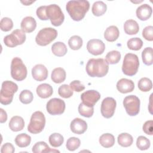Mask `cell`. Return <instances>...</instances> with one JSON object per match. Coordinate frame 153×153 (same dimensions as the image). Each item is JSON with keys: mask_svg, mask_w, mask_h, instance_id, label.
Masks as SVG:
<instances>
[{"mask_svg": "<svg viewBox=\"0 0 153 153\" xmlns=\"http://www.w3.org/2000/svg\"><path fill=\"white\" fill-rule=\"evenodd\" d=\"M90 8V3L85 0H72L67 2L66 9L72 19L81 21Z\"/></svg>", "mask_w": 153, "mask_h": 153, "instance_id": "obj_1", "label": "cell"}, {"mask_svg": "<svg viewBox=\"0 0 153 153\" xmlns=\"http://www.w3.org/2000/svg\"><path fill=\"white\" fill-rule=\"evenodd\" d=\"M85 70L91 77H103L109 71V64L102 58L90 59L86 64Z\"/></svg>", "mask_w": 153, "mask_h": 153, "instance_id": "obj_2", "label": "cell"}, {"mask_svg": "<svg viewBox=\"0 0 153 153\" xmlns=\"http://www.w3.org/2000/svg\"><path fill=\"white\" fill-rule=\"evenodd\" d=\"M18 90L17 85L11 81H5L2 83L0 92V102L4 105L10 104L13 96Z\"/></svg>", "mask_w": 153, "mask_h": 153, "instance_id": "obj_3", "label": "cell"}, {"mask_svg": "<svg viewBox=\"0 0 153 153\" xmlns=\"http://www.w3.org/2000/svg\"><path fill=\"white\" fill-rule=\"evenodd\" d=\"M139 66V60L137 56L133 53L125 55L122 65L123 72L127 76H133L137 72Z\"/></svg>", "mask_w": 153, "mask_h": 153, "instance_id": "obj_4", "label": "cell"}, {"mask_svg": "<svg viewBox=\"0 0 153 153\" xmlns=\"http://www.w3.org/2000/svg\"><path fill=\"white\" fill-rule=\"evenodd\" d=\"M27 71L25 65L19 57H14L11 63V77L18 81L24 80L27 76Z\"/></svg>", "mask_w": 153, "mask_h": 153, "instance_id": "obj_5", "label": "cell"}, {"mask_svg": "<svg viewBox=\"0 0 153 153\" xmlns=\"http://www.w3.org/2000/svg\"><path fill=\"white\" fill-rule=\"evenodd\" d=\"M45 125V118L41 111H35L30 117V123L27 126V130L32 134L41 133Z\"/></svg>", "mask_w": 153, "mask_h": 153, "instance_id": "obj_6", "label": "cell"}, {"mask_svg": "<svg viewBox=\"0 0 153 153\" xmlns=\"http://www.w3.org/2000/svg\"><path fill=\"white\" fill-rule=\"evenodd\" d=\"M57 36V31L52 27L41 29L35 37L36 44L40 46H46L54 41Z\"/></svg>", "mask_w": 153, "mask_h": 153, "instance_id": "obj_7", "label": "cell"}, {"mask_svg": "<svg viewBox=\"0 0 153 153\" xmlns=\"http://www.w3.org/2000/svg\"><path fill=\"white\" fill-rule=\"evenodd\" d=\"M46 14L54 26H59L64 22L65 16L60 7L56 4H50L47 6Z\"/></svg>", "mask_w": 153, "mask_h": 153, "instance_id": "obj_8", "label": "cell"}, {"mask_svg": "<svg viewBox=\"0 0 153 153\" xmlns=\"http://www.w3.org/2000/svg\"><path fill=\"white\" fill-rule=\"evenodd\" d=\"M26 34L22 29H16L11 34L5 36L4 43L8 47H15L23 44L26 41Z\"/></svg>", "mask_w": 153, "mask_h": 153, "instance_id": "obj_9", "label": "cell"}, {"mask_svg": "<svg viewBox=\"0 0 153 153\" xmlns=\"http://www.w3.org/2000/svg\"><path fill=\"white\" fill-rule=\"evenodd\" d=\"M140 100L135 95L126 96L123 100V105L126 111L130 116L137 115L140 111Z\"/></svg>", "mask_w": 153, "mask_h": 153, "instance_id": "obj_10", "label": "cell"}, {"mask_svg": "<svg viewBox=\"0 0 153 153\" xmlns=\"http://www.w3.org/2000/svg\"><path fill=\"white\" fill-rule=\"evenodd\" d=\"M46 109L50 115H60L65 111V103L61 99L53 98L47 103Z\"/></svg>", "mask_w": 153, "mask_h": 153, "instance_id": "obj_11", "label": "cell"}, {"mask_svg": "<svg viewBox=\"0 0 153 153\" xmlns=\"http://www.w3.org/2000/svg\"><path fill=\"white\" fill-rule=\"evenodd\" d=\"M117 106L115 100L111 97L105 98L101 103L100 112L102 116L106 118H111L115 112Z\"/></svg>", "mask_w": 153, "mask_h": 153, "instance_id": "obj_12", "label": "cell"}, {"mask_svg": "<svg viewBox=\"0 0 153 153\" xmlns=\"http://www.w3.org/2000/svg\"><path fill=\"white\" fill-rule=\"evenodd\" d=\"M100 99V94L96 90H90L82 93L81 95L82 103L89 107H94Z\"/></svg>", "mask_w": 153, "mask_h": 153, "instance_id": "obj_13", "label": "cell"}, {"mask_svg": "<svg viewBox=\"0 0 153 153\" xmlns=\"http://www.w3.org/2000/svg\"><path fill=\"white\" fill-rule=\"evenodd\" d=\"M87 51L94 56L102 54L105 50V45L103 42L99 39H91L87 43Z\"/></svg>", "mask_w": 153, "mask_h": 153, "instance_id": "obj_14", "label": "cell"}, {"mask_svg": "<svg viewBox=\"0 0 153 153\" xmlns=\"http://www.w3.org/2000/svg\"><path fill=\"white\" fill-rule=\"evenodd\" d=\"M48 74V72L47 68L42 64L36 65L32 69V77L36 81H42L45 80Z\"/></svg>", "mask_w": 153, "mask_h": 153, "instance_id": "obj_15", "label": "cell"}, {"mask_svg": "<svg viewBox=\"0 0 153 153\" xmlns=\"http://www.w3.org/2000/svg\"><path fill=\"white\" fill-rule=\"evenodd\" d=\"M70 128L74 133L81 134L87 130V124L84 120L79 118H75L71 121Z\"/></svg>", "mask_w": 153, "mask_h": 153, "instance_id": "obj_16", "label": "cell"}, {"mask_svg": "<svg viewBox=\"0 0 153 153\" xmlns=\"http://www.w3.org/2000/svg\"><path fill=\"white\" fill-rule=\"evenodd\" d=\"M117 88L121 93H127L133 91L134 84L131 79L121 78L117 83Z\"/></svg>", "mask_w": 153, "mask_h": 153, "instance_id": "obj_17", "label": "cell"}, {"mask_svg": "<svg viewBox=\"0 0 153 153\" xmlns=\"http://www.w3.org/2000/svg\"><path fill=\"white\" fill-rule=\"evenodd\" d=\"M152 7L147 4L141 5L137 7L136 11L137 17L142 21H145L149 19L152 15Z\"/></svg>", "mask_w": 153, "mask_h": 153, "instance_id": "obj_18", "label": "cell"}, {"mask_svg": "<svg viewBox=\"0 0 153 153\" xmlns=\"http://www.w3.org/2000/svg\"><path fill=\"white\" fill-rule=\"evenodd\" d=\"M20 27L23 32L30 33L36 29V22L33 17L31 16H27L22 20Z\"/></svg>", "mask_w": 153, "mask_h": 153, "instance_id": "obj_19", "label": "cell"}, {"mask_svg": "<svg viewBox=\"0 0 153 153\" xmlns=\"http://www.w3.org/2000/svg\"><path fill=\"white\" fill-rule=\"evenodd\" d=\"M36 91L39 97L46 99L53 94V89L51 85L47 83H43L36 87Z\"/></svg>", "mask_w": 153, "mask_h": 153, "instance_id": "obj_20", "label": "cell"}, {"mask_svg": "<svg viewBox=\"0 0 153 153\" xmlns=\"http://www.w3.org/2000/svg\"><path fill=\"white\" fill-rule=\"evenodd\" d=\"M9 127L13 131H19L23 129L25 121L22 117L20 116L13 117L9 122Z\"/></svg>", "mask_w": 153, "mask_h": 153, "instance_id": "obj_21", "label": "cell"}, {"mask_svg": "<svg viewBox=\"0 0 153 153\" xmlns=\"http://www.w3.org/2000/svg\"><path fill=\"white\" fill-rule=\"evenodd\" d=\"M124 30L127 35H135L139 30V26L137 22L134 20L129 19L124 24Z\"/></svg>", "mask_w": 153, "mask_h": 153, "instance_id": "obj_22", "label": "cell"}, {"mask_svg": "<svg viewBox=\"0 0 153 153\" xmlns=\"http://www.w3.org/2000/svg\"><path fill=\"white\" fill-rule=\"evenodd\" d=\"M120 35V32L116 26H110L105 30L104 37L105 39L109 42H114L116 41Z\"/></svg>", "mask_w": 153, "mask_h": 153, "instance_id": "obj_23", "label": "cell"}, {"mask_svg": "<svg viewBox=\"0 0 153 153\" xmlns=\"http://www.w3.org/2000/svg\"><path fill=\"white\" fill-rule=\"evenodd\" d=\"M66 72L62 68H56L51 72V78L52 81L57 84L63 82L66 79Z\"/></svg>", "mask_w": 153, "mask_h": 153, "instance_id": "obj_24", "label": "cell"}, {"mask_svg": "<svg viewBox=\"0 0 153 153\" xmlns=\"http://www.w3.org/2000/svg\"><path fill=\"white\" fill-rule=\"evenodd\" d=\"M32 151L34 153H42V152H59V151L55 149H51L48 145L43 141L36 142L32 147Z\"/></svg>", "mask_w": 153, "mask_h": 153, "instance_id": "obj_25", "label": "cell"}, {"mask_svg": "<svg viewBox=\"0 0 153 153\" xmlns=\"http://www.w3.org/2000/svg\"><path fill=\"white\" fill-rule=\"evenodd\" d=\"M51 51L55 56L58 57H62L66 54L68 49L65 43L59 41L54 43L52 45Z\"/></svg>", "mask_w": 153, "mask_h": 153, "instance_id": "obj_26", "label": "cell"}, {"mask_svg": "<svg viewBox=\"0 0 153 153\" xmlns=\"http://www.w3.org/2000/svg\"><path fill=\"white\" fill-rule=\"evenodd\" d=\"M107 10V5L103 1H99L93 3L91 11L94 16H100L105 13Z\"/></svg>", "mask_w": 153, "mask_h": 153, "instance_id": "obj_27", "label": "cell"}, {"mask_svg": "<svg viewBox=\"0 0 153 153\" xmlns=\"http://www.w3.org/2000/svg\"><path fill=\"white\" fill-rule=\"evenodd\" d=\"M30 142L31 137L26 133L19 134L15 138V143L20 148L27 147L30 145Z\"/></svg>", "mask_w": 153, "mask_h": 153, "instance_id": "obj_28", "label": "cell"}, {"mask_svg": "<svg viewBox=\"0 0 153 153\" xmlns=\"http://www.w3.org/2000/svg\"><path fill=\"white\" fill-rule=\"evenodd\" d=\"M99 143L104 148L112 147L115 143V137L111 133L103 134L99 137Z\"/></svg>", "mask_w": 153, "mask_h": 153, "instance_id": "obj_29", "label": "cell"}, {"mask_svg": "<svg viewBox=\"0 0 153 153\" xmlns=\"http://www.w3.org/2000/svg\"><path fill=\"white\" fill-rule=\"evenodd\" d=\"M118 144L123 147H128L133 142V139L131 135L127 133H122L120 134L117 138Z\"/></svg>", "mask_w": 153, "mask_h": 153, "instance_id": "obj_30", "label": "cell"}, {"mask_svg": "<svg viewBox=\"0 0 153 153\" xmlns=\"http://www.w3.org/2000/svg\"><path fill=\"white\" fill-rule=\"evenodd\" d=\"M142 59L143 63L150 66L153 63V50L152 47L145 48L142 53Z\"/></svg>", "mask_w": 153, "mask_h": 153, "instance_id": "obj_31", "label": "cell"}, {"mask_svg": "<svg viewBox=\"0 0 153 153\" xmlns=\"http://www.w3.org/2000/svg\"><path fill=\"white\" fill-rule=\"evenodd\" d=\"M121 59V53L117 50H112L108 53L106 56L105 60L108 64H117Z\"/></svg>", "mask_w": 153, "mask_h": 153, "instance_id": "obj_32", "label": "cell"}, {"mask_svg": "<svg viewBox=\"0 0 153 153\" xmlns=\"http://www.w3.org/2000/svg\"><path fill=\"white\" fill-rule=\"evenodd\" d=\"M83 41L82 38L78 35H74L71 36L68 41V45L69 47L73 50H77L82 46Z\"/></svg>", "mask_w": 153, "mask_h": 153, "instance_id": "obj_33", "label": "cell"}, {"mask_svg": "<svg viewBox=\"0 0 153 153\" xmlns=\"http://www.w3.org/2000/svg\"><path fill=\"white\" fill-rule=\"evenodd\" d=\"M49 143L53 147H59L61 146L63 142L64 138L62 134L58 133H54L51 134L49 136Z\"/></svg>", "mask_w": 153, "mask_h": 153, "instance_id": "obj_34", "label": "cell"}, {"mask_svg": "<svg viewBox=\"0 0 153 153\" xmlns=\"http://www.w3.org/2000/svg\"><path fill=\"white\" fill-rule=\"evenodd\" d=\"M127 45L130 50L137 51L142 48L143 45V42L139 38H131L128 40Z\"/></svg>", "mask_w": 153, "mask_h": 153, "instance_id": "obj_35", "label": "cell"}, {"mask_svg": "<svg viewBox=\"0 0 153 153\" xmlns=\"http://www.w3.org/2000/svg\"><path fill=\"white\" fill-rule=\"evenodd\" d=\"M138 88L142 91H149L152 88V82L148 78H142L138 82Z\"/></svg>", "mask_w": 153, "mask_h": 153, "instance_id": "obj_36", "label": "cell"}, {"mask_svg": "<svg viewBox=\"0 0 153 153\" xmlns=\"http://www.w3.org/2000/svg\"><path fill=\"white\" fill-rule=\"evenodd\" d=\"M78 112L81 115L86 118H90L93 115L94 108L87 106L83 103H81L78 106Z\"/></svg>", "mask_w": 153, "mask_h": 153, "instance_id": "obj_37", "label": "cell"}, {"mask_svg": "<svg viewBox=\"0 0 153 153\" xmlns=\"http://www.w3.org/2000/svg\"><path fill=\"white\" fill-rule=\"evenodd\" d=\"M81 145V141L79 139L75 137H69L66 142V147L68 150L70 151H74L77 149Z\"/></svg>", "mask_w": 153, "mask_h": 153, "instance_id": "obj_38", "label": "cell"}, {"mask_svg": "<svg viewBox=\"0 0 153 153\" xmlns=\"http://www.w3.org/2000/svg\"><path fill=\"white\" fill-rule=\"evenodd\" d=\"M58 93L60 96L67 99L71 97L73 95V90L70 86L67 84H63L58 88Z\"/></svg>", "mask_w": 153, "mask_h": 153, "instance_id": "obj_39", "label": "cell"}, {"mask_svg": "<svg viewBox=\"0 0 153 153\" xmlns=\"http://www.w3.org/2000/svg\"><path fill=\"white\" fill-rule=\"evenodd\" d=\"M33 99V94L28 90H23L19 95V100L23 104H29L32 102Z\"/></svg>", "mask_w": 153, "mask_h": 153, "instance_id": "obj_40", "label": "cell"}, {"mask_svg": "<svg viewBox=\"0 0 153 153\" xmlns=\"http://www.w3.org/2000/svg\"><path fill=\"white\" fill-rule=\"evenodd\" d=\"M150 140L146 137L140 136L137 138L136 146L140 150H146L150 147Z\"/></svg>", "mask_w": 153, "mask_h": 153, "instance_id": "obj_41", "label": "cell"}, {"mask_svg": "<svg viewBox=\"0 0 153 153\" xmlns=\"http://www.w3.org/2000/svg\"><path fill=\"white\" fill-rule=\"evenodd\" d=\"M13 27V22L9 17H3L0 22V28L2 31L8 32Z\"/></svg>", "mask_w": 153, "mask_h": 153, "instance_id": "obj_42", "label": "cell"}, {"mask_svg": "<svg viewBox=\"0 0 153 153\" xmlns=\"http://www.w3.org/2000/svg\"><path fill=\"white\" fill-rule=\"evenodd\" d=\"M142 36L146 40L152 41L153 40V27L152 26L145 27L142 31Z\"/></svg>", "mask_w": 153, "mask_h": 153, "instance_id": "obj_43", "label": "cell"}, {"mask_svg": "<svg viewBox=\"0 0 153 153\" xmlns=\"http://www.w3.org/2000/svg\"><path fill=\"white\" fill-rule=\"evenodd\" d=\"M71 88L75 91L80 92L85 89V86L81 83L79 80H74L70 83Z\"/></svg>", "mask_w": 153, "mask_h": 153, "instance_id": "obj_44", "label": "cell"}, {"mask_svg": "<svg viewBox=\"0 0 153 153\" xmlns=\"http://www.w3.org/2000/svg\"><path fill=\"white\" fill-rule=\"evenodd\" d=\"M46 8H47V6L43 5L38 7L36 10V16L41 20H48L46 14Z\"/></svg>", "mask_w": 153, "mask_h": 153, "instance_id": "obj_45", "label": "cell"}, {"mask_svg": "<svg viewBox=\"0 0 153 153\" xmlns=\"http://www.w3.org/2000/svg\"><path fill=\"white\" fill-rule=\"evenodd\" d=\"M152 124L153 121L152 120H148L146 121L143 126V131L148 135H152Z\"/></svg>", "mask_w": 153, "mask_h": 153, "instance_id": "obj_46", "label": "cell"}, {"mask_svg": "<svg viewBox=\"0 0 153 153\" xmlns=\"http://www.w3.org/2000/svg\"><path fill=\"white\" fill-rule=\"evenodd\" d=\"M15 151L14 146L9 142L4 143L1 148V153H13Z\"/></svg>", "mask_w": 153, "mask_h": 153, "instance_id": "obj_47", "label": "cell"}, {"mask_svg": "<svg viewBox=\"0 0 153 153\" xmlns=\"http://www.w3.org/2000/svg\"><path fill=\"white\" fill-rule=\"evenodd\" d=\"M0 111H1L0 123H4L7 120V112L2 108L0 109Z\"/></svg>", "mask_w": 153, "mask_h": 153, "instance_id": "obj_48", "label": "cell"}, {"mask_svg": "<svg viewBox=\"0 0 153 153\" xmlns=\"http://www.w3.org/2000/svg\"><path fill=\"white\" fill-rule=\"evenodd\" d=\"M35 1H21V2L22 4H23L25 5H29L30 4H31L32 3L34 2Z\"/></svg>", "mask_w": 153, "mask_h": 153, "instance_id": "obj_49", "label": "cell"}]
</instances>
